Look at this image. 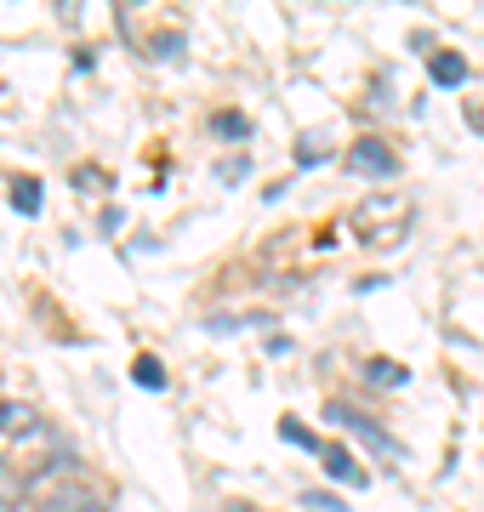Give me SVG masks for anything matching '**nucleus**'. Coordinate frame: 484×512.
<instances>
[{
    "instance_id": "8",
    "label": "nucleus",
    "mask_w": 484,
    "mask_h": 512,
    "mask_svg": "<svg viewBox=\"0 0 484 512\" xmlns=\"http://www.w3.org/2000/svg\"><path fill=\"white\" fill-rule=\"evenodd\" d=\"M319 467H325L336 484H354V490H365V467H359L342 444H325V450H319Z\"/></svg>"
},
{
    "instance_id": "16",
    "label": "nucleus",
    "mask_w": 484,
    "mask_h": 512,
    "mask_svg": "<svg viewBox=\"0 0 484 512\" xmlns=\"http://www.w3.org/2000/svg\"><path fill=\"white\" fill-rule=\"evenodd\" d=\"M302 507H319V512H348L336 495H325V490H314V495H302Z\"/></svg>"
},
{
    "instance_id": "9",
    "label": "nucleus",
    "mask_w": 484,
    "mask_h": 512,
    "mask_svg": "<svg viewBox=\"0 0 484 512\" xmlns=\"http://www.w3.org/2000/svg\"><path fill=\"white\" fill-rule=\"evenodd\" d=\"M131 382L149 387V393H160V387H166V365H160L154 353H137V359H131Z\"/></svg>"
},
{
    "instance_id": "19",
    "label": "nucleus",
    "mask_w": 484,
    "mask_h": 512,
    "mask_svg": "<svg viewBox=\"0 0 484 512\" xmlns=\"http://www.w3.org/2000/svg\"><path fill=\"white\" fill-rule=\"evenodd\" d=\"M228 512H245V501H228Z\"/></svg>"
},
{
    "instance_id": "7",
    "label": "nucleus",
    "mask_w": 484,
    "mask_h": 512,
    "mask_svg": "<svg viewBox=\"0 0 484 512\" xmlns=\"http://www.w3.org/2000/svg\"><path fill=\"white\" fill-rule=\"evenodd\" d=\"M467 74H473V69H467L462 52H433V57H428V80H433V86H445V92L467 86Z\"/></svg>"
},
{
    "instance_id": "4",
    "label": "nucleus",
    "mask_w": 484,
    "mask_h": 512,
    "mask_svg": "<svg viewBox=\"0 0 484 512\" xmlns=\"http://www.w3.org/2000/svg\"><path fill=\"white\" fill-rule=\"evenodd\" d=\"M348 171H359V177H393V171H399V154H393L382 137H359V143L348 148Z\"/></svg>"
},
{
    "instance_id": "10",
    "label": "nucleus",
    "mask_w": 484,
    "mask_h": 512,
    "mask_svg": "<svg viewBox=\"0 0 484 512\" xmlns=\"http://www.w3.org/2000/svg\"><path fill=\"white\" fill-rule=\"evenodd\" d=\"M365 382L371 387H405L410 370L399 365V359H371V365H365Z\"/></svg>"
},
{
    "instance_id": "5",
    "label": "nucleus",
    "mask_w": 484,
    "mask_h": 512,
    "mask_svg": "<svg viewBox=\"0 0 484 512\" xmlns=\"http://www.w3.org/2000/svg\"><path fill=\"white\" fill-rule=\"evenodd\" d=\"M75 478H80V461L69 456V450H57V456L46 461V467H40L35 478H29V490H35V501H46L52 490H63V484H75Z\"/></svg>"
},
{
    "instance_id": "13",
    "label": "nucleus",
    "mask_w": 484,
    "mask_h": 512,
    "mask_svg": "<svg viewBox=\"0 0 484 512\" xmlns=\"http://www.w3.org/2000/svg\"><path fill=\"white\" fill-rule=\"evenodd\" d=\"M12 205H18L23 217H40V205H46V194H40V183H35V177H18V183H12Z\"/></svg>"
},
{
    "instance_id": "17",
    "label": "nucleus",
    "mask_w": 484,
    "mask_h": 512,
    "mask_svg": "<svg viewBox=\"0 0 484 512\" xmlns=\"http://www.w3.org/2000/svg\"><path fill=\"white\" fill-rule=\"evenodd\" d=\"M325 160V148H308V143H297V165H319Z\"/></svg>"
},
{
    "instance_id": "2",
    "label": "nucleus",
    "mask_w": 484,
    "mask_h": 512,
    "mask_svg": "<svg viewBox=\"0 0 484 512\" xmlns=\"http://www.w3.org/2000/svg\"><path fill=\"white\" fill-rule=\"evenodd\" d=\"M325 416H331L336 427H348V433H359V439L371 444L376 456H382V461H393V467H399V444H393V433H388V427H376L371 416H359V410H348V404H331Z\"/></svg>"
},
{
    "instance_id": "3",
    "label": "nucleus",
    "mask_w": 484,
    "mask_h": 512,
    "mask_svg": "<svg viewBox=\"0 0 484 512\" xmlns=\"http://www.w3.org/2000/svg\"><path fill=\"white\" fill-rule=\"evenodd\" d=\"M35 512H109V501H103V490H97V484L75 478V484L52 490L46 501H35Z\"/></svg>"
},
{
    "instance_id": "11",
    "label": "nucleus",
    "mask_w": 484,
    "mask_h": 512,
    "mask_svg": "<svg viewBox=\"0 0 484 512\" xmlns=\"http://www.w3.org/2000/svg\"><path fill=\"white\" fill-rule=\"evenodd\" d=\"M23 495H29V478H18L6 461H0V512H18Z\"/></svg>"
},
{
    "instance_id": "14",
    "label": "nucleus",
    "mask_w": 484,
    "mask_h": 512,
    "mask_svg": "<svg viewBox=\"0 0 484 512\" xmlns=\"http://www.w3.org/2000/svg\"><path fill=\"white\" fill-rule=\"evenodd\" d=\"M211 131H217V137H228V143H245V137H251V120H245V114H234V109H223V114H211Z\"/></svg>"
},
{
    "instance_id": "18",
    "label": "nucleus",
    "mask_w": 484,
    "mask_h": 512,
    "mask_svg": "<svg viewBox=\"0 0 484 512\" xmlns=\"http://www.w3.org/2000/svg\"><path fill=\"white\" fill-rule=\"evenodd\" d=\"M217 177H223V183H240V177H245V160H228L223 171H217Z\"/></svg>"
},
{
    "instance_id": "1",
    "label": "nucleus",
    "mask_w": 484,
    "mask_h": 512,
    "mask_svg": "<svg viewBox=\"0 0 484 512\" xmlns=\"http://www.w3.org/2000/svg\"><path fill=\"white\" fill-rule=\"evenodd\" d=\"M405 217H410V200H405V194H393V188H388V194H365V200L354 205V228L371 239V245L393 239Z\"/></svg>"
},
{
    "instance_id": "6",
    "label": "nucleus",
    "mask_w": 484,
    "mask_h": 512,
    "mask_svg": "<svg viewBox=\"0 0 484 512\" xmlns=\"http://www.w3.org/2000/svg\"><path fill=\"white\" fill-rule=\"evenodd\" d=\"M35 427H40L35 404H23V399H0V433H6V439H35Z\"/></svg>"
},
{
    "instance_id": "12",
    "label": "nucleus",
    "mask_w": 484,
    "mask_h": 512,
    "mask_svg": "<svg viewBox=\"0 0 484 512\" xmlns=\"http://www.w3.org/2000/svg\"><path fill=\"white\" fill-rule=\"evenodd\" d=\"M280 439H285V444H297V450H308V456H319V450H325V444H319V433H314V427H302L297 416H285V421H280Z\"/></svg>"
},
{
    "instance_id": "15",
    "label": "nucleus",
    "mask_w": 484,
    "mask_h": 512,
    "mask_svg": "<svg viewBox=\"0 0 484 512\" xmlns=\"http://www.w3.org/2000/svg\"><path fill=\"white\" fill-rule=\"evenodd\" d=\"M154 57L166 63V57H183V35H160L154 40Z\"/></svg>"
}]
</instances>
